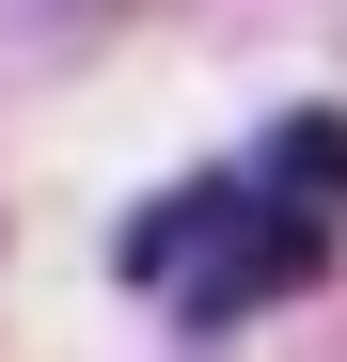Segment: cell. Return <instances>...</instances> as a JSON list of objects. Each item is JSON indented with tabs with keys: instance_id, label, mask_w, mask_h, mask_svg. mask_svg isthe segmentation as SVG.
Wrapping results in <instances>:
<instances>
[{
	"instance_id": "1",
	"label": "cell",
	"mask_w": 347,
	"mask_h": 362,
	"mask_svg": "<svg viewBox=\"0 0 347 362\" xmlns=\"http://www.w3.org/2000/svg\"><path fill=\"white\" fill-rule=\"evenodd\" d=\"M331 205L316 189H284L268 158H237V173H190V189H158L142 221H127V284L142 299H174L190 331H237V315H268V299H300L316 268H331Z\"/></svg>"
}]
</instances>
